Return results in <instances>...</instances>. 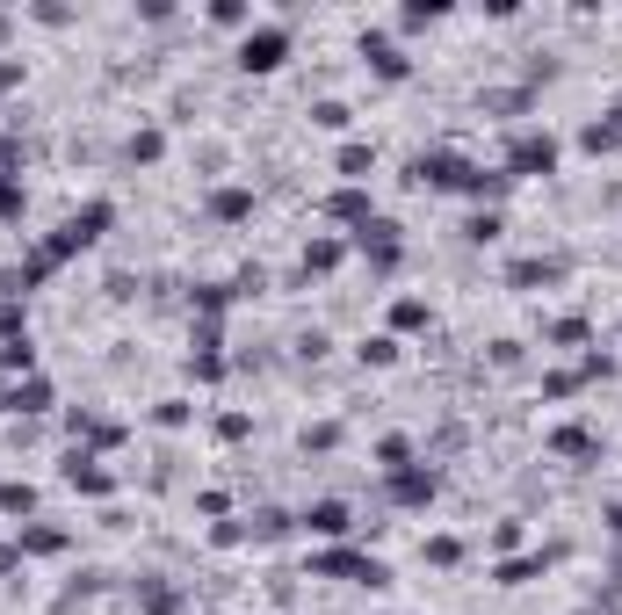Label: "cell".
<instances>
[{
  "instance_id": "obj_1",
  "label": "cell",
  "mask_w": 622,
  "mask_h": 615,
  "mask_svg": "<svg viewBox=\"0 0 622 615\" xmlns=\"http://www.w3.org/2000/svg\"><path fill=\"white\" fill-rule=\"evenodd\" d=\"M283 58H290V29H246V44H239L246 73H275Z\"/></svg>"
},
{
  "instance_id": "obj_2",
  "label": "cell",
  "mask_w": 622,
  "mask_h": 615,
  "mask_svg": "<svg viewBox=\"0 0 622 615\" xmlns=\"http://www.w3.org/2000/svg\"><path fill=\"white\" fill-rule=\"evenodd\" d=\"M311 572H333V579H355V587H384V565L377 558H355V550H326V558H311Z\"/></svg>"
},
{
  "instance_id": "obj_3",
  "label": "cell",
  "mask_w": 622,
  "mask_h": 615,
  "mask_svg": "<svg viewBox=\"0 0 622 615\" xmlns=\"http://www.w3.org/2000/svg\"><path fill=\"white\" fill-rule=\"evenodd\" d=\"M550 167H557V138L521 131V138H514V152H507V174H550Z\"/></svg>"
},
{
  "instance_id": "obj_4",
  "label": "cell",
  "mask_w": 622,
  "mask_h": 615,
  "mask_svg": "<svg viewBox=\"0 0 622 615\" xmlns=\"http://www.w3.org/2000/svg\"><path fill=\"white\" fill-rule=\"evenodd\" d=\"M413 181H427V189H463L471 167H463L456 152H420V160H413Z\"/></svg>"
},
{
  "instance_id": "obj_5",
  "label": "cell",
  "mask_w": 622,
  "mask_h": 615,
  "mask_svg": "<svg viewBox=\"0 0 622 615\" xmlns=\"http://www.w3.org/2000/svg\"><path fill=\"white\" fill-rule=\"evenodd\" d=\"M362 58H369L384 80H406V51H398L391 37H362Z\"/></svg>"
},
{
  "instance_id": "obj_6",
  "label": "cell",
  "mask_w": 622,
  "mask_h": 615,
  "mask_svg": "<svg viewBox=\"0 0 622 615\" xmlns=\"http://www.w3.org/2000/svg\"><path fill=\"white\" fill-rule=\"evenodd\" d=\"M391 500H406V507L434 500V471H406V464H398V478H391Z\"/></svg>"
},
{
  "instance_id": "obj_7",
  "label": "cell",
  "mask_w": 622,
  "mask_h": 615,
  "mask_svg": "<svg viewBox=\"0 0 622 615\" xmlns=\"http://www.w3.org/2000/svg\"><path fill=\"white\" fill-rule=\"evenodd\" d=\"M304 529H311V536H348V507H340V500H319V507L304 514Z\"/></svg>"
},
{
  "instance_id": "obj_8",
  "label": "cell",
  "mask_w": 622,
  "mask_h": 615,
  "mask_svg": "<svg viewBox=\"0 0 622 615\" xmlns=\"http://www.w3.org/2000/svg\"><path fill=\"white\" fill-rule=\"evenodd\" d=\"M44 406H51V384L44 377H29V384L8 391V413H44Z\"/></svg>"
},
{
  "instance_id": "obj_9",
  "label": "cell",
  "mask_w": 622,
  "mask_h": 615,
  "mask_svg": "<svg viewBox=\"0 0 622 615\" xmlns=\"http://www.w3.org/2000/svg\"><path fill=\"white\" fill-rule=\"evenodd\" d=\"M586 145H594V152H615L622 145V102L608 109V123H586Z\"/></svg>"
},
{
  "instance_id": "obj_10",
  "label": "cell",
  "mask_w": 622,
  "mask_h": 615,
  "mask_svg": "<svg viewBox=\"0 0 622 615\" xmlns=\"http://www.w3.org/2000/svg\"><path fill=\"white\" fill-rule=\"evenodd\" d=\"M333 261H340V246H333V239H319V246H304V275H326Z\"/></svg>"
},
{
  "instance_id": "obj_11",
  "label": "cell",
  "mask_w": 622,
  "mask_h": 615,
  "mask_svg": "<svg viewBox=\"0 0 622 615\" xmlns=\"http://www.w3.org/2000/svg\"><path fill=\"white\" fill-rule=\"evenodd\" d=\"M369 160H377L369 145H348V152H340V174H348V181H362V174H369Z\"/></svg>"
},
{
  "instance_id": "obj_12",
  "label": "cell",
  "mask_w": 622,
  "mask_h": 615,
  "mask_svg": "<svg viewBox=\"0 0 622 615\" xmlns=\"http://www.w3.org/2000/svg\"><path fill=\"white\" fill-rule=\"evenodd\" d=\"M29 507H37V492H29V485H8V492H0V514H29Z\"/></svg>"
},
{
  "instance_id": "obj_13",
  "label": "cell",
  "mask_w": 622,
  "mask_h": 615,
  "mask_svg": "<svg viewBox=\"0 0 622 615\" xmlns=\"http://www.w3.org/2000/svg\"><path fill=\"white\" fill-rule=\"evenodd\" d=\"M123 152H131V160H160V131H138V138L123 145Z\"/></svg>"
},
{
  "instance_id": "obj_14",
  "label": "cell",
  "mask_w": 622,
  "mask_h": 615,
  "mask_svg": "<svg viewBox=\"0 0 622 615\" xmlns=\"http://www.w3.org/2000/svg\"><path fill=\"white\" fill-rule=\"evenodd\" d=\"M557 456H594V442H586L579 427H565V435H557Z\"/></svg>"
},
{
  "instance_id": "obj_15",
  "label": "cell",
  "mask_w": 622,
  "mask_h": 615,
  "mask_svg": "<svg viewBox=\"0 0 622 615\" xmlns=\"http://www.w3.org/2000/svg\"><path fill=\"white\" fill-rule=\"evenodd\" d=\"M22 550H66V536H58V529H29Z\"/></svg>"
},
{
  "instance_id": "obj_16",
  "label": "cell",
  "mask_w": 622,
  "mask_h": 615,
  "mask_svg": "<svg viewBox=\"0 0 622 615\" xmlns=\"http://www.w3.org/2000/svg\"><path fill=\"white\" fill-rule=\"evenodd\" d=\"M15 210H22V189H15L8 174H0V218H15Z\"/></svg>"
},
{
  "instance_id": "obj_17",
  "label": "cell",
  "mask_w": 622,
  "mask_h": 615,
  "mask_svg": "<svg viewBox=\"0 0 622 615\" xmlns=\"http://www.w3.org/2000/svg\"><path fill=\"white\" fill-rule=\"evenodd\" d=\"M0 37H8V15H0Z\"/></svg>"
}]
</instances>
